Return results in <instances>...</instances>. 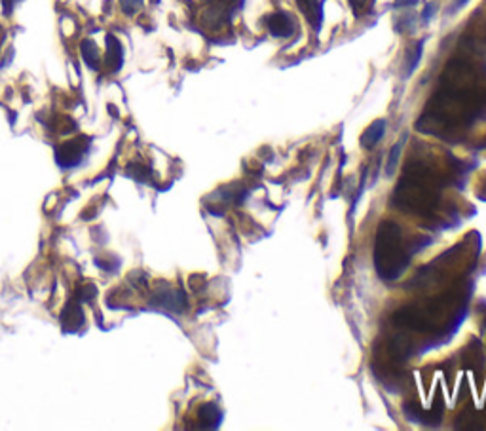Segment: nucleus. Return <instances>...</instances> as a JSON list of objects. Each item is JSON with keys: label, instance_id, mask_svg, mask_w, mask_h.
Here are the masks:
<instances>
[{"label": "nucleus", "instance_id": "f257e3e1", "mask_svg": "<svg viewBox=\"0 0 486 431\" xmlns=\"http://www.w3.org/2000/svg\"><path fill=\"white\" fill-rule=\"evenodd\" d=\"M410 254H407L401 240V228L395 223H382L376 234L374 247V264L380 278L384 281H393L405 272Z\"/></svg>", "mask_w": 486, "mask_h": 431}, {"label": "nucleus", "instance_id": "f03ea898", "mask_svg": "<svg viewBox=\"0 0 486 431\" xmlns=\"http://www.w3.org/2000/svg\"><path fill=\"white\" fill-rule=\"evenodd\" d=\"M88 152V139L86 137H78V139H71V141L63 142L57 148V164L61 167H74L78 166L82 158Z\"/></svg>", "mask_w": 486, "mask_h": 431}, {"label": "nucleus", "instance_id": "7ed1b4c3", "mask_svg": "<svg viewBox=\"0 0 486 431\" xmlns=\"http://www.w3.org/2000/svg\"><path fill=\"white\" fill-rule=\"evenodd\" d=\"M152 304L169 312H183L186 308V296L183 291L173 289L169 285H160L152 293Z\"/></svg>", "mask_w": 486, "mask_h": 431}, {"label": "nucleus", "instance_id": "20e7f679", "mask_svg": "<svg viewBox=\"0 0 486 431\" xmlns=\"http://www.w3.org/2000/svg\"><path fill=\"white\" fill-rule=\"evenodd\" d=\"M266 27L276 38H289L297 30V21L287 12H276L266 18Z\"/></svg>", "mask_w": 486, "mask_h": 431}, {"label": "nucleus", "instance_id": "39448f33", "mask_svg": "<svg viewBox=\"0 0 486 431\" xmlns=\"http://www.w3.org/2000/svg\"><path fill=\"white\" fill-rule=\"evenodd\" d=\"M111 72L120 71V67L124 63V47L120 44L116 36H107V53H105V61H103Z\"/></svg>", "mask_w": 486, "mask_h": 431}, {"label": "nucleus", "instance_id": "423d86ee", "mask_svg": "<svg viewBox=\"0 0 486 431\" xmlns=\"http://www.w3.org/2000/svg\"><path fill=\"white\" fill-rule=\"evenodd\" d=\"M61 323H63V327H65L67 331H77V329H80L84 323V313L82 310H80V306H78L77 302H71V304H67L65 310H63V313H61Z\"/></svg>", "mask_w": 486, "mask_h": 431}, {"label": "nucleus", "instance_id": "0eeeda50", "mask_svg": "<svg viewBox=\"0 0 486 431\" xmlns=\"http://www.w3.org/2000/svg\"><path fill=\"white\" fill-rule=\"evenodd\" d=\"M80 52H82V57L86 61V65L94 71H99L103 65L101 53H99V47L95 46L94 40H84L82 46H80Z\"/></svg>", "mask_w": 486, "mask_h": 431}, {"label": "nucleus", "instance_id": "6e6552de", "mask_svg": "<svg viewBox=\"0 0 486 431\" xmlns=\"http://www.w3.org/2000/svg\"><path fill=\"white\" fill-rule=\"evenodd\" d=\"M300 12L306 16L310 25H314L315 29H320L321 25V2L320 0H297Z\"/></svg>", "mask_w": 486, "mask_h": 431}, {"label": "nucleus", "instance_id": "1a4fd4ad", "mask_svg": "<svg viewBox=\"0 0 486 431\" xmlns=\"http://www.w3.org/2000/svg\"><path fill=\"white\" fill-rule=\"evenodd\" d=\"M384 131H385V120H378V122H374L373 125H368L367 131L363 133L361 137V145L365 148H373L376 142L384 137Z\"/></svg>", "mask_w": 486, "mask_h": 431}, {"label": "nucleus", "instance_id": "9d476101", "mask_svg": "<svg viewBox=\"0 0 486 431\" xmlns=\"http://www.w3.org/2000/svg\"><path fill=\"white\" fill-rule=\"evenodd\" d=\"M198 418L202 422V424H200L202 427H217L220 418H222V414H220V410L217 408V405H203Z\"/></svg>", "mask_w": 486, "mask_h": 431}, {"label": "nucleus", "instance_id": "9b49d317", "mask_svg": "<svg viewBox=\"0 0 486 431\" xmlns=\"http://www.w3.org/2000/svg\"><path fill=\"white\" fill-rule=\"evenodd\" d=\"M420 55H422V44H416L412 50L407 52V57H405V74H412L418 63H420Z\"/></svg>", "mask_w": 486, "mask_h": 431}, {"label": "nucleus", "instance_id": "f8f14e48", "mask_svg": "<svg viewBox=\"0 0 486 431\" xmlns=\"http://www.w3.org/2000/svg\"><path fill=\"white\" fill-rule=\"evenodd\" d=\"M120 6L128 16H133L142 8V0H120Z\"/></svg>", "mask_w": 486, "mask_h": 431}, {"label": "nucleus", "instance_id": "ddd939ff", "mask_svg": "<svg viewBox=\"0 0 486 431\" xmlns=\"http://www.w3.org/2000/svg\"><path fill=\"white\" fill-rule=\"evenodd\" d=\"M399 154H401V142L395 145L392 154H390V159H388V175H392V173L395 172V166H397L399 162Z\"/></svg>", "mask_w": 486, "mask_h": 431}, {"label": "nucleus", "instance_id": "4468645a", "mask_svg": "<svg viewBox=\"0 0 486 431\" xmlns=\"http://www.w3.org/2000/svg\"><path fill=\"white\" fill-rule=\"evenodd\" d=\"M350 2L351 6H354V10H356V13H363L371 4H373L374 0H350Z\"/></svg>", "mask_w": 486, "mask_h": 431}, {"label": "nucleus", "instance_id": "2eb2a0df", "mask_svg": "<svg viewBox=\"0 0 486 431\" xmlns=\"http://www.w3.org/2000/svg\"><path fill=\"white\" fill-rule=\"evenodd\" d=\"M2 2H4V6H6V10H10V8H12L13 4L18 2V0H2Z\"/></svg>", "mask_w": 486, "mask_h": 431}, {"label": "nucleus", "instance_id": "dca6fc26", "mask_svg": "<svg viewBox=\"0 0 486 431\" xmlns=\"http://www.w3.org/2000/svg\"><path fill=\"white\" fill-rule=\"evenodd\" d=\"M463 4H468V0H458L456 4H454V10H458V8H462Z\"/></svg>", "mask_w": 486, "mask_h": 431}]
</instances>
